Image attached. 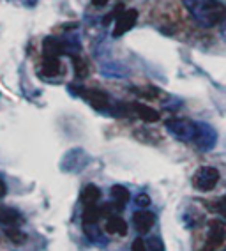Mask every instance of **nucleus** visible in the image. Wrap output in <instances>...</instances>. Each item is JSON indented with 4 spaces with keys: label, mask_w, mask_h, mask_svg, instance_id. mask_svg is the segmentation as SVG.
I'll list each match as a JSON object with an SVG mask.
<instances>
[{
    "label": "nucleus",
    "mask_w": 226,
    "mask_h": 251,
    "mask_svg": "<svg viewBox=\"0 0 226 251\" xmlns=\"http://www.w3.org/2000/svg\"><path fill=\"white\" fill-rule=\"evenodd\" d=\"M136 20H138V11L136 9L122 11V13L118 14L115 28H113V37H120V36H124L127 30H131V28L135 27Z\"/></svg>",
    "instance_id": "nucleus-5"
},
{
    "label": "nucleus",
    "mask_w": 226,
    "mask_h": 251,
    "mask_svg": "<svg viewBox=\"0 0 226 251\" xmlns=\"http://www.w3.org/2000/svg\"><path fill=\"white\" fill-rule=\"evenodd\" d=\"M72 64H74V73H76L78 78L89 76V71H90V68H89V62H87L85 58L72 57Z\"/></svg>",
    "instance_id": "nucleus-17"
},
{
    "label": "nucleus",
    "mask_w": 226,
    "mask_h": 251,
    "mask_svg": "<svg viewBox=\"0 0 226 251\" xmlns=\"http://www.w3.org/2000/svg\"><path fill=\"white\" fill-rule=\"evenodd\" d=\"M110 0H92V4L94 5H104V4H108Z\"/></svg>",
    "instance_id": "nucleus-25"
},
{
    "label": "nucleus",
    "mask_w": 226,
    "mask_h": 251,
    "mask_svg": "<svg viewBox=\"0 0 226 251\" xmlns=\"http://www.w3.org/2000/svg\"><path fill=\"white\" fill-rule=\"evenodd\" d=\"M133 223H135L136 230L140 233H147L156 223V216L154 212L150 211H138L133 216Z\"/></svg>",
    "instance_id": "nucleus-7"
},
{
    "label": "nucleus",
    "mask_w": 226,
    "mask_h": 251,
    "mask_svg": "<svg viewBox=\"0 0 226 251\" xmlns=\"http://www.w3.org/2000/svg\"><path fill=\"white\" fill-rule=\"evenodd\" d=\"M136 203H138L140 207H149L150 205L149 195H138V198H136Z\"/></svg>",
    "instance_id": "nucleus-21"
},
{
    "label": "nucleus",
    "mask_w": 226,
    "mask_h": 251,
    "mask_svg": "<svg viewBox=\"0 0 226 251\" xmlns=\"http://www.w3.org/2000/svg\"><path fill=\"white\" fill-rule=\"evenodd\" d=\"M138 96H141V98H147V99H152L156 98V96L159 94L158 89L156 87H143V89H133Z\"/></svg>",
    "instance_id": "nucleus-19"
},
{
    "label": "nucleus",
    "mask_w": 226,
    "mask_h": 251,
    "mask_svg": "<svg viewBox=\"0 0 226 251\" xmlns=\"http://www.w3.org/2000/svg\"><path fill=\"white\" fill-rule=\"evenodd\" d=\"M226 239V225L221 220H212L208 223L207 241H205L203 251H217L225 244Z\"/></svg>",
    "instance_id": "nucleus-3"
},
{
    "label": "nucleus",
    "mask_w": 226,
    "mask_h": 251,
    "mask_svg": "<svg viewBox=\"0 0 226 251\" xmlns=\"http://www.w3.org/2000/svg\"><path fill=\"white\" fill-rule=\"evenodd\" d=\"M62 71V62H60L59 58H46L43 60V66H41V73L45 76H57L60 75Z\"/></svg>",
    "instance_id": "nucleus-14"
},
{
    "label": "nucleus",
    "mask_w": 226,
    "mask_h": 251,
    "mask_svg": "<svg viewBox=\"0 0 226 251\" xmlns=\"http://www.w3.org/2000/svg\"><path fill=\"white\" fill-rule=\"evenodd\" d=\"M106 232L113 233V235H126L127 223L118 216H110L108 221H106Z\"/></svg>",
    "instance_id": "nucleus-13"
},
{
    "label": "nucleus",
    "mask_w": 226,
    "mask_h": 251,
    "mask_svg": "<svg viewBox=\"0 0 226 251\" xmlns=\"http://www.w3.org/2000/svg\"><path fill=\"white\" fill-rule=\"evenodd\" d=\"M62 53H66V45L57 37H46L43 43V55L46 58H59Z\"/></svg>",
    "instance_id": "nucleus-8"
},
{
    "label": "nucleus",
    "mask_w": 226,
    "mask_h": 251,
    "mask_svg": "<svg viewBox=\"0 0 226 251\" xmlns=\"http://www.w3.org/2000/svg\"><path fill=\"white\" fill-rule=\"evenodd\" d=\"M216 140L217 135L214 127L207 124H198V133H196V138H195V144L198 145L202 151H210V149L216 145Z\"/></svg>",
    "instance_id": "nucleus-6"
},
{
    "label": "nucleus",
    "mask_w": 226,
    "mask_h": 251,
    "mask_svg": "<svg viewBox=\"0 0 226 251\" xmlns=\"http://www.w3.org/2000/svg\"><path fill=\"white\" fill-rule=\"evenodd\" d=\"M103 216V209L95 205H87L83 211V223L85 225H94L99 221V218Z\"/></svg>",
    "instance_id": "nucleus-16"
},
{
    "label": "nucleus",
    "mask_w": 226,
    "mask_h": 251,
    "mask_svg": "<svg viewBox=\"0 0 226 251\" xmlns=\"http://www.w3.org/2000/svg\"><path fill=\"white\" fill-rule=\"evenodd\" d=\"M18 221H20V214L16 209L5 207V205L0 207V223L7 225V226H13V225H16Z\"/></svg>",
    "instance_id": "nucleus-15"
},
{
    "label": "nucleus",
    "mask_w": 226,
    "mask_h": 251,
    "mask_svg": "<svg viewBox=\"0 0 226 251\" xmlns=\"http://www.w3.org/2000/svg\"><path fill=\"white\" fill-rule=\"evenodd\" d=\"M5 191H7V188H5V182H4V179H0V198L4 197V195H5Z\"/></svg>",
    "instance_id": "nucleus-24"
},
{
    "label": "nucleus",
    "mask_w": 226,
    "mask_h": 251,
    "mask_svg": "<svg viewBox=\"0 0 226 251\" xmlns=\"http://www.w3.org/2000/svg\"><path fill=\"white\" fill-rule=\"evenodd\" d=\"M219 182V170L214 166H200L193 175V188L198 191H212Z\"/></svg>",
    "instance_id": "nucleus-2"
},
{
    "label": "nucleus",
    "mask_w": 226,
    "mask_h": 251,
    "mask_svg": "<svg viewBox=\"0 0 226 251\" xmlns=\"http://www.w3.org/2000/svg\"><path fill=\"white\" fill-rule=\"evenodd\" d=\"M168 129L172 131L177 138L184 140V142H195L196 133H198V124L184 119H173L168 122Z\"/></svg>",
    "instance_id": "nucleus-4"
},
{
    "label": "nucleus",
    "mask_w": 226,
    "mask_h": 251,
    "mask_svg": "<svg viewBox=\"0 0 226 251\" xmlns=\"http://www.w3.org/2000/svg\"><path fill=\"white\" fill-rule=\"evenodd\" d=\"M150 250L152 251H164L163 242L159 241V239H152V241H150Z\"/></svg>",
    "instance_id": "nucleus-23"
},
{
    "label": "nucleus",
    "mask_w": 226,
    "mask_h": 251,
    "mask_svg": "<svg viewBox=\"0 0 226 251\" xmlns=\"http://www.w3.org/2000/svg\"><path fill=\"white\" fill-rule=\"evenodd\" d=\"M5 233H7V237H9L14 244H22V242H25V233H22L18 228H7Z\"/></svg>",
    "instance_id": "nucleus-18"
},
{
    "label": "nucleus",
    "mask_w": 226,
    "mask_h": 251,
    "mask_svg": "<svg viewBox=\"0 0 226 251\" xmlns=\"http://www.w3.org/2000/svg\"><path fill=\"white\" fill-rule=\"evenodd\" d=\"M131 251H147V244H145L143 239H135V242H133L131 246Z\"/></svg>",
    "instance_id": "nucleus-20"
},
{
    "label": "nucleus",
    "mask_w": 226,
    "mask_h": 251,
    "mask_svg": "<svg viewBox=\"0 0 226 251\" xmlns=\"http://www.w3.org/2000/svg\"><path fill=\"white\" fill-rule=\"evenodd\" d=\"M131 112L135 113V115H138L141 121H145V122H158L159 121V113L156 112L154 108L147 106V104L133 103L131 104Z\"/></svg>",
    "instance_id": "nucleus-10"
},
{
    "label": "nucleus",
    "mask_w": 226,
    "mask_h": 251,
    "mask_svg": "<svg viewBox=\"0 0 226 251\" xmlns=\"http://www.w3.org/2000/svg\"><path fill=\"white\" fill-rule=\"evenodd\" d=\"M110 195H112V200H113V203H115V207H117L118 211L124 209V205H126V203L129 202V198H131L129 189L124 188V186H112Z\"/></svg>",
    "instance_id": "nucleus-11"
},
{
    "label": "nucleus",
    "mask_w": 226,
    "mask_h": 251,
    "mask_svg": "<svg viewBox=\"0 0 226 251\" xmlns=\"http://www.w3.org/2000/svg\"><path fill=\"white\" fill-rule=\"evenodd\" d=\"M83 96L87 101L95 108V110H106L110 106V98L108 94H104L103 90H85Z\"/></svg>",
    "instance_id": "nucleus-9"
},
{
    "label": "nucleus",
    "mask_w": 226,
    "mask_h": 251,
    "mask_svg": "<svg viewBox=\"0 0 226 251\" xmlns=\"http://www.w3.org/2000/svg\"><path fill=\"white\" fill-rule=\"evenodd\" d=\"M101 198V189L94 184H87L85 188L82 189V195H80V200H82L83 205H95L97 200Z\"/></svg>",
    "instance_id": "nucleus-12"
},
{
    "label": "nucleus",
    "mask_w": 226,
    "mask_h": 251,
    "mask_svg": "<svg viewBox=\"0 0 226 251\" xmlns=\"http://www.w3.org/2000/svg\"><path fill=\"white\" fill-rule=\"evenodd\" d=\"M216 209H217V212H219V214L225 216V218H226V197H223L221 200L217 202Z\"/></svg>",
    "instance_id": "nucleus-22"
},
{
    "label": "nucleus",
    "mask_w": 226,
    "mask_h": 251,
    "mask_svg": "<svg viewBox=\"0 0 226 251\" xmlns=\"http://www.w3.org/2000/svg\"><path fill=\"white\" fill-rule=\"evenodd\" d=\"M185 5L202 27H216L226 22V2L223 0H187Z\"/></svg>",
    "instance_id": "nucleus-1"
}]
</instances>
